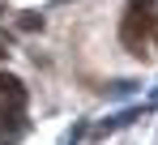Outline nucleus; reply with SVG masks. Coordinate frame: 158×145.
I'll list each match as a JSON object with an SVG mask.
<instances>
[{"label":"nucleus","instance_id":"20e7f679","mask_svg":"<svg viewBox=\"0 0 158 145\" xmlns=\"http://www.w3.org/2000/svg\"><path fill=\"white\" fill-rule=\"evenodd\" d=\"M0 60H4V47H0Z\"/></svg>","mask_w":158,"mask_h":145},{"label":"nucleus","instance_id":"f257e3e1","mask_svg":"<svg viewBox=\"0 0 158 145\" xmlns=\"http://www.w3.org/2000/svg\"><path fill=\"white\" fill-rule=\"evenodd\" d=\"M154 26H158L154 0H132L128 9H124V17H120V43H124L132 56H141V51H145V39L154 34Z\"/></svg>","mask_w":158,"mask_h":145},{"label":"nucleus","instance_id":"7ed1b4c3","mask_svg":"<svg viewBox=\"0 0 158 145\" xmlns=\"http://www.w3.org/2000/svg\"><path fill=\"white\" fill-rule=\"evenodd\" d=\"M17 30H43V17H39V13H22Z\"/></svg>","mask_w":158,"mask_h":145},{"label":"nucleus","instance_id":"f03ea898","mask_svg":"<svg viewBox=\"0 0 158 145\" xmlns=\"http://www.w3.org/2000/svg\"><path fill=\"white\" fill-rule=\"evenodd\" d=\"M0 94L9 98V102H17V107L26 102V90H22V81H17L13 72H0Z\"/></svg>","mask_w":158,"mask_h":145}]
</instances>
